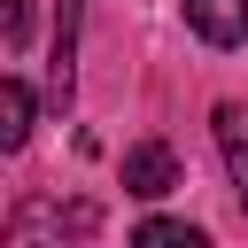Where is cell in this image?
Here are the masks:
<instances>
[{"instance_id": "cell-1", "label": "cell", "mask_w": 248, "mask_h": 248, "mask_svg": "<svg viewBox=\"0 0 248 248\" xmlns=\"http://www.w3.org/2000/svg\"><path fill=\"white\" fill-rule=\"evenodd\" d=\"M178 186V155L163 147V140H140V147H124V194H140V202H163Z\"/></svg>"}, {"instance_id": "cell-2", "label": "cell", "mask_w": 248, "mask_h": 248, "mask_svg": "<svg viewBox=\"0 0 248 248\" xmlns=\"http://www.w3.org/2000/svg\"><path fill=\"white\" fill-rule=\"evenodd\" d=\"M186 23L209 46H240L248 39V0H186Z\"/></svg>"}, {"instance_id": "cell-3", "label": "cell", "mask_w": 248, "mask_h": 248, "mask_svg": "<svg viewBox=\"0 0 248 248\" xmlns=\"http://www.w3.org/2000/svg\"><path fill=\"white\" fill-rule=\"evenodd\" d=\"M217 147H225V170H232V186H240V209H248V108H217Z\"/></svg>"}, {"instance_id": "cell-4", "label": "cell", "mask_w": 248, "mask_h": 248, "mask_svg": "<svg viewBox=\"0 0 248 248\" xmlns=\"http://www.w3.org/2000/svg\"><path fill=\"white\" fill-rule=\"evenodd\" d=\"M23 140H31V85L8 78L0 85V147H23Z\"/></svg>"}, {"instance_id": "cell-5", "label": "cell", "mask_w": 248, "mask_h": 248, "mask_svg": "<svg viewBox=\"0 0 248 248\" xmlns=\"http://www.w3.org/2000/svg\"><path fill=\"white\" fill-rule=\"evenodd\" d=\"M132 240H140V248H202V225H178V217H147Z\"/></svg>"}, {"instance_id": "cell-6", "label": "cell", "mask_w": 248, "mask_h": 248, "mask_svg": "<svg viewBox=\"0 0 248 248\" xmlns=\"http://www.w3.org/2000/svg\"><path fill=\"white\" fill-rule=\"evenodd\" d=\"M0 31H8V46H23V39H31V0H8V16H0Z\"/></svg>"}]
</instances>
